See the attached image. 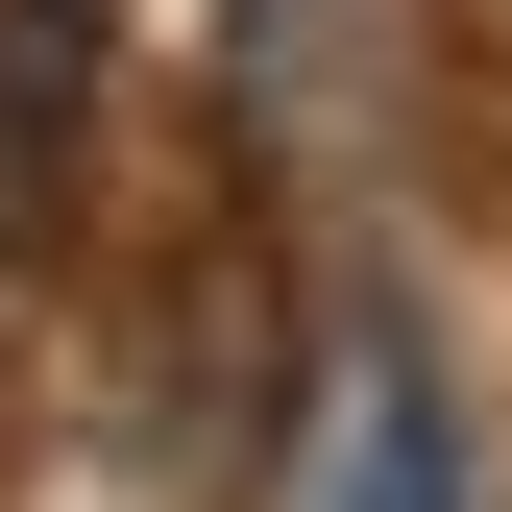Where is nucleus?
I'll return each mask as SVG.
<instances>
[{"instance_id":"f257e3e1","label":"nucleus","mask_w":512,"mask_h":512,"mask_svg":"<svg viewBox=\"0 0 512 512\" xmlns=\"http://www.w3.org/2000/svg\"><path fill=\"white\" fill-rule=\"evenodd\" d=\"M74 122V0H0V171Z\"/></svg>"}]
</instances>
